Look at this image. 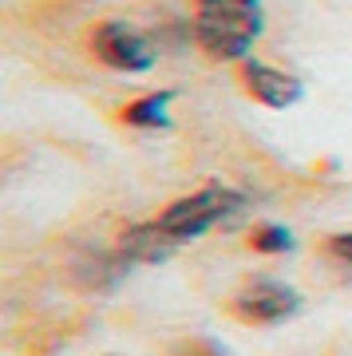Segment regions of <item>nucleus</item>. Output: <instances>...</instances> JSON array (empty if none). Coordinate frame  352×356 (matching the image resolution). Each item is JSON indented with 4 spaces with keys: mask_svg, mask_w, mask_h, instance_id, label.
<instances>
[{
    "mask_svg": "<svg viewBox=\"0 0 352 356\" xmlns=\"http://www.w3.org/2000/svg\"><path fill=\"white\" fill-rule=\"evenodd\" d=\"M190 32L198 51H206L210 60L241 64L265 32V8L262 0H194Z\"/></svg>",
    "mask_w": 352,
    "mask_h": 356,
    "instance_id": "nucleus-1",
    "label": "nucleus"
},
{
    "mask_svg": "<svg viewBox=\"0 0 352 356\" xmlns=\"http://www.w3.org/2000/svg\"><path fill=\"white\" fill-rule=\"evenodd\" d=\"M241 210H246V194L234 191V186H222V182H210V186H202L186 198H175L154 222L175 245H186L206 238L214 226L230 222Z\"/></svg>",
    "mask_w": 352,
    "mask_h": 356,
    "instance_id": "nucleus-2",
    "label": "nucleus"
},
{
    "mask_svg": "<svg viewBox=\"0 0 352 356\" xmlns=\"http://www.w3.org/2000/svg\"><path fill=\"white\" fill-rule=\"evenodd\" d=\"M88 48L103 67L123 72V76H143L159 60V44L143 28L127 24V20H99V24L91 28Z\"/></svg>",
    "mask_w": 352,
    "mask_h": 356,
    "instance_id": "nucleus-3",
    "label": "nucleus"
},
{
    "mask_svg": "<svg viewBox=\"0 0 352 356\" xmlns=\"http://www.w3.org/2000/svg\"><path fill=\"white\" fill-rule=\"evenodd\" d=\"M226 313L241 325H250V329H273V325H285L289 317L301 313V293L285 281L262 277L241 285L226 301Z\"/></svg>",
    "mask_w": 352,
    "mask_h": 356,
    "instance_id": "nucleus-4",
    "label": "nucleus"
},
{
    "mask_svg": "<svg viewBox=\"0 0 352 356\" xmlns=\"http://www.w3.org/2000/svg\"><path fill=\"white\" fill-rule=\"evenodd\" d=\"M238 79L241 91L250 95L253 103H262L269 111H289L305 99V83L293 72H281L273 64H262V60H241L238 64Z\"/></svg>",
    "mask_w": 352,
    "mask_h": 356,
    "instance_id": "nucleus-5",
    "label": "nucleus"
},
{
    "mask_svg": "<svg viewBox=\"0 0 352 356\" xmlns=\"http://www.w3.org/2000/svg\"><path fill=\"white\" fill-rule=\"evenodd\" d=\"M175 250L178 245L159 229V222H135V226H127L119 234V245H115V254L123 257L127 266H159Z\"/></svg>",
    "mask_w": 352,
    "mask_h": 356,
    "instance_id": "nucleus-6",
    "label": "nucleus"
},
{
    "mask_svg": "<svg viewBox=\"0 0 352 356\" xmlns=\"http://www.w3.org/2000/svg\"><path fill=\"white\" fill-rule=\"evenodd\" d=\"M170 103H175V91H147V95L131 99L119 111V123L123 127H135V131L170 127Z\"/></svg>",
    "mask_w": 352,
    "mask_h": 356,
    "instance_id": "nucleus-7",
    "label": "nucleus"
},
{
    "mask_svg": "<svg viewBox=\"0 0 352 356\" xmlns=\"http://www.w3.org/2000/svg\"><path fill=\"white\" fill-rule=\"evenodd\" d=\"M250 250L253 254H265V257L289 254L293 250V229L281 226V222H257V226L250 229Z\"/></svg>",
    "mask_w": 352,
    "mask_h": 356,
    "instance_id": "nucleus-8",
    "label": "nucleus"
},
{
    "mask_svg": "<svg viewBox=\"0 0 352 356\" xmlns=\"http://www.w3.org/2000/svg\"><path fill=\"white\" fill-rule=\"evenodd\" d=\"M325 254L333 257V261H344V266H352V229L325 238Z\"/></svg>",
    "mask_w": 352,
    "mask_h": 356,
    "instance_id": "nucleus-9",
    "label": "nucleus"
},
{
    "mask_svg": "<svg viewBox=\"0 0 352 356\" xmlns=\"http://www.w3.org/2000/svg\"><path fill=\"white\" fill-rule=\"evenodd\" d=\"M182 356H230V353H226L218 341H206V337H198V341L182 344Z\"/></svg>",
    "mask_w": 352,
    "mask_h": 356,
    "instance_id": "nucleus-10",
    "label": "nucleus"
}]
</instances>
